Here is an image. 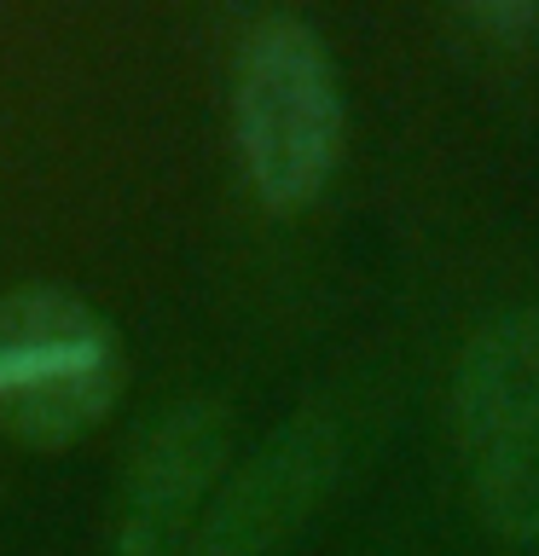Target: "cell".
I'll list each match as a JSON object with an SVG mask.
<instances>
[{"instance_id": "6da1fadb", "label": "cell", "mask_w": 539, "mask_h": 556, "mask_svg": "<svg viewBox=\"0 0 539 556\" xmlns=\"http://www.w3.org/2000/svg\"><path fill=\"white\" fill-rule=\"evenodd\" d=\"M233 139L243 180L273 215H296L330 186L342 156V87L313 24L273 12L243 35Z\"/></svg>"}, {"instance_id": "7a4b0ae2", "label": "cell", "mask_w": 539, "mask_h": 556, "mask_svg": "<svg viewBox=\"0 0 539 556\" xmlns=\"http://www.w3.org/2000/svg\"><path fill=\"white\" fill-rule=\"evenodd\" d=\"M128 354L111 319L59 285L0 295V434L64 452L116 412Z\"/></svg>"}, {"instance_id": "3957f363", "label": "cell", "mask_w": 539, "mask_h": 556, "mask_svg": "<svg viewBox=\"0 0 539 556\" xmlns=\"http://www.w3.org/2000/svg\"><path fill=\"white\" fill-rule=\"evenodd\" d=\"M452 441L481 521L511 545L539 539V302L504 307L452 365Z\"/></svg>"}, {"instance_id": "277c9868", "label": "cell", "mask_w": 539, "mask_h": 556, "mask_svg": "<svg viewBox=\"0 0 539 556\" xmlns=\"http://www.w3.org/2000/svg\"><path fill=\"white\" fill-rule=\"evenodd\" d=\"M330 476H337V429L325 417H302V424L278 429L238 481L215 498L203 516L191 556H267L313 516L325 498Z\"/></svg>"}, {"instance_id": "5b68a950", "label": "cell", "mask_w": 539, "mask_h": 556, "mask_svg": "<svg viewBox=\"0 0 539 556\" xmlns=\"http://www.w3.org/2000/svg\"><path fill=\"white\" fill-rule=\"evenodd\" d=\"M226 464V412L215 400H180L146 434L122 486L116 551L122 556H180L191 539V516L209 498Z\"/></svg>"}, {"instance_id": "8992f818", "label": "cell", "mask_w": 539, "mask_h": 556, "mask_svg": "<svg viewBox=\"0 0 539 556\" xmlns=\"http://www.w3.org/2000/svg\"><path fill=\"white\" fill-rule=\"evenodd\" d=\"M464 24L493 47H522L539 29V7H511V0H493V7H469Z\"/></svg>"}]
</instances>
